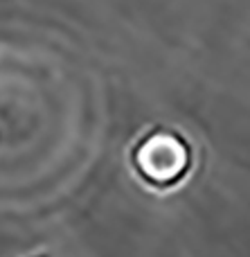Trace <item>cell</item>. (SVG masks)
I'll return each mask as SVG.
<instances>
[{"label": "cell", "instance_id": "6da1fadb", "mask_svg": "<svg viewBox=\"0 0 250 257\" xmlns=\"http://www.w3.org/2000/svg\"><path fill=\"white\" fill-rule=\"evenodd\" d=\"M189 165L187 145L176 133L156 131L140 142L135 151V167L153 185H171Z\"/></svg>", "mask_w": 250, "mask_h": 257}]
</instances>
